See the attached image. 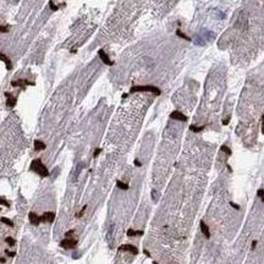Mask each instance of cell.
Masks as SVG:
<instances>
[{
  "label": "cell",
  "instance_id": "d6986e66",
  "mask_svg": "<svg viewBox=\"0 0 264 264\" xmlns=\"http://www.w3.org/2000/svg\"><path fill=\"white\" fill-rule=\"evenodd\" d=\"M0 32H2V33L9 32V27H8V26H2V25H0Z\"/></svg>",
  "mask_w": 264,
  "mask_h": 264
},
{
  "label": "cell",
  "instance_id": "ba28073f",
  "mask_svg": "<svg viewBox=\"0 0 264 264\" xmlns=\"http://www.w3.org/2000/svg\"><path fill=\"white\" fill-rule=\"evenodd\" d=\"M120 251H127V252H131L132 254H138V250L135 247V246H132V244H124V246H121L120 248H119Z\"/></svg>",
  "mask_w": 264,
  "mask_h": 264
},
{
  "label": "cell",
  "instance_id": "9c48e42d",
  "mask_svg": "<svg viewBox=\"0 0 264 264\" xmlns=\"http://www.w3.org/2000/svg\"><path fill=\"white\" fill-rule=\"evenodd\" d=\"M0 60H2V61L5 64V66H6L8 70H11V69H12V63H11V60L8 58V56H6L4 53H0Z\"/></svg>",
  "mask_w": 264,
  "mask_h": 264
},
{
  "label": "cell",
  "instance_id": "3957f363",
  "mask_svg": "<svg viewBox=\"0 0 264 264\" xmlns=\"http://www.w3.org/2000/svg\"><path fill=\"white\" fill-rule=\"evenodd\" d=\"M31 169H32V170H35L37 173L41 174V175H43V176L48 175V170H47V167L43 165V163H42L39 159H37V160H34V161L32 163Z\"/></svg>",
  "mask_w": 264,
  "mask_h": 264
},
{
  "label": "cell",
  "instance_id": "52a82bcc",
  "mask_svg": "<svg viewBox=\"0 0 264 264\" xmlns=\"http://www.w3.org/2000/svg\"><path fill=\"white\" fill-rule=\"evenodd\" d=\"M199 228H201V231H202V234L207 237V238H209L210 237V230H209V226L207 225L203 220H201V223H199Z\"/></svg>",
  "mask_w": 264,
  "mask_h": 264
},
{
  "label": "cell",
  "instance_id": "603a6c76",
  "mask_svg": "<svg viewBox=\"0 0 264 264\" xmlns=\"http://www.w3.org/2000/svg\"><path fill=\"white\" fill-rule=\"evenodd\" d=\"M262 132H263V135H264V114H263V116H262Z\"/></svg>",
  "mask_w": 264,
  "mask_h": 264
},
{
  "label": "cell",
  "instance_id": "5bb4252c",
  "mask_svg": "<svg viewBox=\"0 0 264 264\" xmlns=\"http://www.w3.org/2000/svg\"><path fill=\"white\" fill-rule=\"evenodd\" d=\"M34 147H35V149H44L45 144L43 142H41V141H35L34 142Z\"/></svg>",
  "mask_w": 264,
  "mask_h": 264
},
{
  "label": "cell",
  "instance_id": "44dd1931",
  "mask_svg": "<svg viewBox=\"0 0 264 264\" xmlns=\"http://www.w3.org/2000/svg\"><path fill=\"white\" fill-rule=\"evenodd\" d=\"M230 205L234 209H236V210H240V205H238V204H236V203H234V202H230Z\"/></svg>",
  "mask_w": 264,
  "mask_h": 264
},
{
  "label": "cell",
  "instance_id": "2e32d148",
  "mask_svg": "<svg viewBox=\"0 0 264 264\" xmlns=\"http://www.w3.org/2000/svg\"><path fill=\"white\" fill-rule=\"evenodd\" d=\"M118 187L121 188V190H127V188H128V185L124 183L122 181H118Z\"/></svg>",
  "mask_w": 264,
  "mask_h": 264
},
{
  "label": "cell",
  "instance_id": "8992f818",
  "mask_svg": "<svg viewBox=\"0 0 264 264\" xmlns=\"http://www.w3.org/2000/svg\"><path fill=\"white\" fill-rule=\"evenodd\" d=\"M170 118L174 119V120H179V121H187V116L183 115L181 111H177V110H175V111L171 112Z\"/></svg>",
  "mask_w": 264,
  "mask_h": 264
},
{
  "label": "cell",
  "instance_id": "7402d4cb",
  "mask_svg": "<svg viewBox=\"0 0 264 264\" xmlns=\"http://www.w3.org/2000/svg\"><path fill=\"white\" fill-rule=\"evenodd\" d=\"M6 242L10 244V246H14V244H15V241H14L11 237H8V238H6Z\"/></svg>",
  "mask_w": 264,
  "mask_h": 264
},
{
  "label": "cell",
  "instance_id": "30bf717a",
  "mask_svg": "<svg viewBox=\"0 0 264 264\" xmlns=\"http://www.w3.org/2000/svg\"><path fill=\"white\" fill-rule=\"evenodd\" d=\"M5 97H6V105L10 106V108L15 106V104H16V98L12 97V94H10V93H5Z\"/></svg>",
  "mask_w": 264,
  "mask_h": 264
},
{
  "label": "cell",
  "instance_id": "cb8c5ba5",
  "mask_svg": "<svg viewBox=\"0 0 264 264\" xmlns=\"http://www.w3.org/2000/svg\"><path fill=\"white\" fill-rule=\"evenodd\" d=\"M0 204H4V205H9V203L5 201V199H3V198H0Z\"/></svg>",
  "mask_w": 264,
  "mask_h": 264
},
{
  "label": "cell",
  "instance_id": "4316f807",
  "mask_svg": "<svg viewBox=\"0 0 264 264\" xmlns=\"http://www.w3.org/2000/svg\"><path fill=\"white\" fill-rule=\"evenodd\" d=\"M135 164H136V165H137V166H141V163H140V161H138V160H135Z\"/></svg>",
  "mask_w": 264,
  "mask_h": 264
},
{
  "label": "cell",
  "instance_id": "9a60e30c",
  "mask_svg": "<svg viewBox=\"0 0 264 264\" xmlns=\"http://www.w3.org/2000/svg\"><path fill=\"white\" fill-rule=\"evenodd\" d=\"M220 150H221V152H224V153H226V154H228V155H231V153H232V152H231V150H230V148H229L228 146H221V148H220Z\"/></svg>",
  "mask_w": 264,
  "mask_h": 264
},
{
  "label": "cell",
  "instance_id": "484cf974",
  "mask_svg": "<svg viewBox=\"0 0 264 264\" xmlns=\"http://www.w3.org/2000/svg\"><path fill=\"white\" fill-rule=\"evenodd\" d=\"M256 246H257V241H253L252 242V248H256Z\"/></svg>",
  "mask_w": 264,
  "mask_h": 264
},
{
  "label": "cell",
  "instance_id": "7c38bea8",
  "mask_svg": "<svg viewBox=\"0 0 264 264\" xmlns=\"http://www.w3.org/2000/svg\"><path fill=\"white\" fill-rule=\"evenodd\" d=\"M204 127H205V126H195V125H191V126H190V130L193 131V132H201V131L204 130Z\"/></svg>",
  "mask_w": 264,
  "mask_h": 264
},
{
  "label": "cell",
  "instance_id": "6da1fadb",
  "mask_svg": "<svg viewBox=\"0 0 264 264\" xmlns=\"http://www.w3.org/2000/svg\"><path fill=\"white\" fill-rule=\"evenodd\" d=\"M214 38H215V33H214V32L208 31V29H203L202 33L196 37L195 43H196L197 45H199V47H204L207 43L210 42V41H213Z\"/></svg>",
  "mask_w": 264,
  "mask_h": 264
},
{
  "label": "cell",
  "instance_id": "7a4b0ae2",
  "mask_svg": "<svg viewBox=\"0 0 264 264\" xmlns=\"http://www.w3.org/2000/svg\"><path fill=\"white\" fill-rule=\"evenodd\" d=\"M130 92L131 93H135V92H149V93L154 94V96H160V93H161V91L158 87L152 86V84H148V86H135V87L131 88Z\"/></svg>",
  "mask_w": 264,
  "mask_h": 264
},
{
  "label": "cell",
  "instance_id": "ac0fdd59",
  "mask_svg": "<svg viewBox=\"0 0 264 264\" xmlns=\"http://www.w3.org/2000/svg\"><path fill=\"white\" fill-rule=\"evenodd\" d=\"M257 196L262 199V202H264V190H258L257 191Z\"/></svg>",
  "mask_w": 264,
  "mask_h": 264
},
{
  "label": "cell",
  "instance_id": "5b68a950",
  "mask_svg": "<svg viewBox=\"0 0 264 264\" xmlns=\"http://www.w3.org/2000/svg\"><path fill=\"white\" fill-rule=\"evenodd\" d=\"M33 84H34V82H29L27 80H16V81L11 82L12 87H22V88H25L26 86H33Z\"/></svg>",
  "mask_w": 264,
  "mask_h": 264
},
{
  "label": "cell",
  "instance_id": "d4e9b609",
  "mask_svg": "<svg viewBox=\"0 0 264 264\" xmlns=\"http://www.w3.org/2000/svg\"><path fill=\"white\" fill-rule=\"evenodd\" d=\"M99 153H100V149H99V148H98V149H97V150H96V152H94V157H97V155H98V154H99Z\"/></svg>",
  "mask_w": 264,
  "mask_h": 264
},
{
  "label": "cell",
  "instance_id": "8fae6325",
  "mask_svg": "<svg viewBox=\"0 0 264 264\" xmlns=\"http://www.w3.org/2000/svg\"><path fill=\"white\" fill-rule=\"evenodd\" d=\"M176 35H179L180 38H182V39H186V41H191V38L190 37H187V34H185L181 29H176Z\"/></svg>",
  "mask_w": 264,
  "mask_h": 264
},
{
  "label": "cell",
  "instance_id": "4fadbf2b",
  "mask_svg": "<svg viewBox=\"0 0 264 264\" xmlns=\"http://www.w3.org/2000/svg\"><path fill=\"white\" fill-rule=\"evenodd\" d=\"M136 235H143V231H135V230H132V229H130L128 231H127V236H136Z\"/></svg>",
  "mask_w": 264,
  "mask_h": 264
},
{
  "label": "cell",
  "instance_id": "ffe728a7",
  "mask_svg": "<svg viewBox=\"0 0 264 264\" xmlns=\"http://www.w3.org/2000/svg\"><path fill=\"white\" fill-rule=\"evenodd\" d=\"M2 221H3V223H5V224H8L9 226H12V221H11V220H9V219H6V218H2Z\"/></svg>",
  "mask_w": 264,
  "mask_h": 264
},
{
  "label": "cell",
  "instance_id": "e0dca14e",
  "mask_svg": "<svg viewBox=\"0 0 264 264\" xmlns=\"http://www.w3.org/2000/svg\"><path fill=\"white\" fill-rule=\"evenodd\" d=\"M49 6H50V9H51L53 11H56V10H59V6H58V5H55L53 0H50V2H49Z\"/></svg>",
  "mask_w": 264,
  "mask_h": 264
},
{
  "label": "cell",
  "instance_id": "277c9868",
  "mask_svg": "<svg viewBox=\"0 0 264 264\" xmlns=\"http://www.w3.org/2000/svg\"><path fill=\"white\" fill-rule=\"evenodd\" d=\"M98 56H99L100 60H102V61H103L105 65H108V66H112V65H114V61L109 59L108 54H106V53H105L103 49H99V50H98Z\"/></svg>",
  "mask_w": 264,
  "mask_h": 264
}]
</instances>
